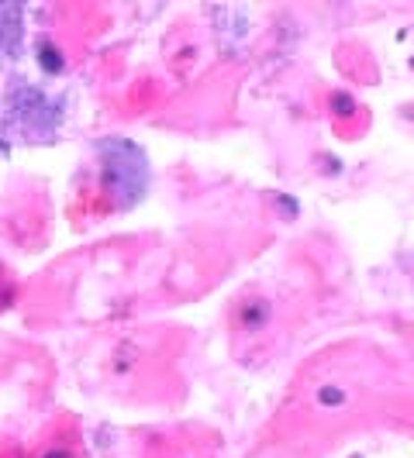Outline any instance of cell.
Returning <instances> with one entry per match:
<instances>
[{
  "label": "cell",
  "mask_w": 414,
  "mask_h": 458,
  "mask_svg": "<svg viewBox=\"0 0 414 458\" xmlns=\"http://www.w3.org/2000/svg\"><path fill=\"white\" fill-rule=\"evenodd\" d=\"M97 159H100V193L108 197V204L115 210L135 207L145 190H149V159L128 138H108L97 145Z\"/></svg>",
  "instance_id": "6da1fadb"
},
{
  "label": "cell",
  "mask_w": 414,
  "mask_h": 458,
  "mask_svg": "<svg viewBox=\"0 0 414 458\" xmlns=\"http://www.w3.org/2000/svg\"><path fill=\"white\" fill-rule=\"evenodd\" d=\"M59 104L39 87H18L11 90V121H18L24 135L31 138H46L59 128Z\"/></svg>",
  "instance_id": "7a4b0ae2"
},
{
  "label": "cell",
  "mask_w": 414,
  "mask_h": 458,
  "mask_svg": "<svg viewBox=\"0 0 414 458\" xmlns=\"http://www.w3.org/2000/svg\"><path fill=\"white\" fill-rule=\"evenodd\" d=\"M18 35H22V11L0 4V63L18 52Z\"/></svg>",
  "instance_id": "3957f363"
},
{
  "label": "cell",
  "mask_w": 414,
  "mask_h": 458,
  "mask_svg": "<svg viewBox=\"0 0 414 458\" xmlns=\"http://www.w3.org/2000/svg\"><path fill=\"white\" fill-rule=\"evenodd\" d=\"M35 59H39V66H42V72H48V76H59L63 69H66V52L56 46L48 35H42L39 42H35Z\"/></svg>",
  "instance_id": "277c9868"
},
{
  "label": "cell",
  "mask_w": 414,
  "mask_h": 458,
  "mask_svg": "<svg viewBox=\"0 0 414 458\" xmlns=\"http://www.w3.org/2000/svg\"><path fill=\"white\" fill-rule=\"evenodd\" d=\"M270 318V303L266 300H253V303H242V310H238V321L246 324L249 331H259L263 324Z\"/></svg>",
  "instance_id": "5b68a950"
},
{
  "label": "cell",
  "mask_w": 414,
  "mask_h": 458,
  "mask_svg": "<svg viewBox=\"0 0 414 458\" xmlns=\"http://www.w3.org/2000/svg\"><path fill=\"white\" fill-rule=\"evenodd\" d=\"M31 458H80V455H76L73 437H48L46 445H42Z\"/></svg>",
  "instance_id": "8992f818"
},
{
  "label": "cell",
  "mask_w": 414,
  "mask_h": 458,
  "mask_svg": "<svg viewBox=\"0 0 414 458\" xmlns=\"http://www.w3.org/2000/svg\"><path fill=\"white\" fill-rule=\"evenodd\" d=\"M14 300H18V290H14V283H11V279H4V283H0V310H7Z\"/></svg>",
  "instance_id": "52a82bcc"
},
{
  "label": "cell",
  "mask_w": 414,
  "mask_h": 458,
  "mask_svg": "<svg viewBox=\"0 0 414 458\" xmlns=\"http://www.w3.org/2000/svg\"><path fill=\"white\" fill-rule=\"evenodd\" d=\"M342 400H345L342 390H322V403H328V407H332V403H342Z\"/></svg>",
  "instance_id": "ba28073f"
},
{
  "label": "cell",
  "mask_w": 414,
  "mask_h": 458,
  "mask_svg": "<svg viewBox=\"0 0 414 458\" xmlns=\"http://www.w3.org/2000/svg\"><path fill=\"white\" fill-rule=\"evenodd\" d=\"M4 145H7V128H4V117H0V152H4Z\"/></svg>",
  "instance_id": "9c48e42d"
},
{
  "label": "cell",
  "mask_w": 414,
  "mask_h": 458,
  "mask_svg": "<svg viewBox=\"0 0 414 458\" xmlns=\"http://www.w3.org/2000/svg\"><path fill=\"white\" fill-rule=\"evenodd\" d=\"M7 279V266H4V259H0V283Z\"/></svg>",
  "instance_id": "30bf717a"
}]
</instances>
